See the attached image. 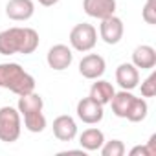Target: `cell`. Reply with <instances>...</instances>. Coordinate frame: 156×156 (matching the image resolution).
<instances>
[{"label":"cell","instance_id":"cell-1","mask_svg":"<svg viewBox=\"0 0 156 156\" xmlns=\"http://www.w3.org/2000/svg\"><path fill=\"white\" fill-rule=\"evenodd\" d=\"M39 48V33L33 28H8L0 31V55H30Z\"/></svg>","mask_w":156,"mask_h":156},{"label":"cell","instance_id":"cell-2","mask_svg":"<svg viewBox=\"0 0 156 156\" xmlns=\"http://www.w3.org/2000/svg\"><path fill=\"white\" fill-rule=\"evenodd\" d=\"M0 88L24 96L35 92V77L19 62H0Z\"/></svg>","mask_w":156,"mask_h":156},{"label":"cell","instance_id":"cell-3","mask_svg":"<svg viewBox=\"0 0 156 156\" xmlns=\"http://www.w3.org/2000/svg\"><path fill=\"white\" fill-rule=\"evenodd\" d=\"M22 132V116L15 107H2L0 108V141L13 143L20 138Z\"/></svg>","mask_w":156,"mask_h":156},{"label":"cell","instance_id":"cell-4","mask_svg":"<svg viewBox=\"0 0 156 156\" xmlns=\"http://www.w3.org/2000/svg\"><path fill=\"white\" fill-rule=\"evenodd\" d=\"M96 44H98V30L92 24L81 22L72 28V31H70V48L72 50L87 53V51L94 50Z\"/></svg>","mask_w":156,"mask_h":156},{"label":"cell","instance_id":"cell-5","mask_svg":"<svg viewBox=\"0 0 156 156\" xmlns=\"http://www.w3.org/2000/svg\"><path fill=\"white\" fill-rule=\"evenodd\" d=\"M105 107L99 105L98 101H94L90 96L88 98H83L77 101V107H75V112H77V118H79L83 123L87 125H98L103 116H105Z\"/></svg>","mask_w":156,"mask_h":156},{"label":"cell","instance_id":"cell-6","mask_svg":"<svg viewBox=\"0 0 156 156\" xmlns=\"http://www.w3.org/2000/svg\"><path fill=\"white\" fill-rule=\"evenodd\" d=\"M123 33H125L123 20L116 15H110V17L103 19L101 24H99V37L103 39V42H107L110 46L118 44L123 39Z\"/></svg>","mask_w":156,"mask_h":156},{"label":"cell","instance_id":"cell-7","mask_svg":"<svg viewBox=\"0 0 156 156\" xmlns=\"http://www.w3.org/2000/svg\"><path fill=\"white\" fill-rule=\"evenodd\" d=\"M73 61V51L70 46L66 44H55L48 50V55H46V62L51 70L55 72H62L66 68H70Z\"/></svg>","mask_w":156,"mask_h":156},{"label":"cell","instance_id":"cell-8","mask_svg":"<svg viewBox=\"0 0 156 156\" xmlns=\"http://www.w3.org/2000/svg\"><path fill=\"white\" fill-rule=\"evenodd\" d=\"M107 70V62L99 53H87L81 61H79V73L85 79H99Z\"/></svg>","mask_w":156,"mask_h":156},{"label":"cell","instance_id":"cell-9","mask_svg":"<svg viewBox=\"0 0 156 156\" xmlns=\"http://www.w3.org/2000/svg\"><path fill=\"white\" fill-rule=\"evenodd\" d=\"M116 83L121 90H134L140 87V70L132 62H121L116 68Z\"/></svg>","mask_w":156,"mask_h":156},{"label":"cell","instance_id":"cell-10","mask_svg":"<svg viewBox=\"0 0 156 156\" xmlns=\"http://www.w3.org/2000/svg\"><path fill=\"white\" fill-rule=\"evenodd\" d=\"M33 13H35L33 0H9L6 4L8 19H11L15 22H26L33 17Z\"/></svg>","mask_w":156,"mask_h":156},{"label":"cell","instance_id":"cell-11","mask_svg":"<svg viewBox=\"0 0 156 156\" xmlns=\"http://www.w3.org/2000/svg\"><path fill=\"white\" fill-rule=\"evenodd\" d=\"M53 136L59 140V141H72L75 136H77V123L72 116L68 114H61L53 119Z\"/></svg>","mask_w":156,"mask_h":156},{"label":"cell","instance_id":"cell-12","mask_svg":"<svg viewBox=\"0 0 156 156\" xmlns=\"http://www.w3.org/2000/svg\"><path fill=\"white\" fill-rule=\"evenodd\" d=\"M83 9L88 17L103 20L116 15V0H83Z\"/></svg>","mask_w":156,"mask_h":156},{"label":"cell","instance_id":"cell-13","mask_svg":"<svg viewBox=\"0 0 156 156\" xmlns=\"http://www.w3.org/2000/svg\"><path fill=\"white\" fill-rule=\"evenodd\" d=\"M132 64L138 70H152L156 66V50L149 44H141L132 51Z\"/></svg>","mask_w":156,"mask_h":156},{"label":"cell","instance_id":"cell-14","mask_svg":"<svg viewBox=\"0 0 156 156\" xmlns=\"http://www.w3.org/2000/svg\"><path fill=\"white\" fill-rule=\"evenodd\" d=\"M96 83L90 87V98L94 99V101H98L99 105H108L110 103V99L114 98V94H116V90H114V87H112V83H108V81H105V79H94Z\"/></svg>","mask_w":156,"mask_h":156},{"label":"cell","instance_id":"cell-15","mask_svg":"<svg viewBox=\"0 0 156 156\" xmlns=\"http://www.w3.org/2000/svg\"><path fill=\"white\" fill-rule=\"evenodd\" d=\"M103 143H105V134H103V130H99V129H96V127H90V129L83 130L81 136H79V145H81V149H85L87 152L99 151Z\"/></svg>","mask_w":156,"mask_h":156},{"label":"cell","instance_id":"cell-16","mask_svg":"<svg viewBox=\"0 0 156 156\" xmlns=\"http://www.w3.org/2000/svg\"><path fill=\"white\" fill-rule=\"evenodd\" d=\"M134 94L130 92V90H119V92H116L114 94V98L110 99V107H112V112H114V116H118V118H127V112H129V108H130V105H132V101H134Z\"/></svg>","mask_w":156,"mask_h":156},{"label":"cell","instance_id":"cell-17","mask_svg":"<svg viewBox=\"0 0 156 156\" xmlns=\"http://www.w3.org/2000/svg\"><path fill=\"white\" fill-rule=\"evenodd\" d=\"M44 108V99L35 94V92H30V94H24V96H19V103H17V110L20 112V116L24 114H30V112H41Z\"/></svg>","mask_w":156,"mask_h":156},{"label":"cell","instance_id":"cell-18","mask_svg":"<svg viewBox=\"0 0 156 156\" xmlns=\"http://www.w3.org/2000/svg\"><path fill=\"white\" fill-rule=\"evenodd\" d=\"M147 114H149V105H147L145 98H134L125 119H129L132 123H140V121H143L147 118Z\"/></svg>","mask_w":156,"mask_h":156},{"label":"cell","instance_id":"cell-19","mask_svg":"<svg viewBox=\"0 0 156 156\" xmlns=\"http://www.w3.org/2000/svg\"><path fill=\"white\" fill-rule=\"evenodd\" d=\"M22 119H24V127H26V130H30V132H33V134L42 132V130L46 129V125H48L46 116L42 114V110H41V112H30V114H24Z\"/></svg>","mask_w":156,"mask_h":156},{"label":"cell","instance_id":"cell-20","mask_svg":"<svg viewBox=\"0 0 156 156\" xmlns=\"http://www.w3.org/2000/svg\"><path fill=\"white\" fill-rule=\"evenodd\" d=\"M101 154L103 156H123L125 154V143L121 140H105V143L101 145Z\"/></svg>","mask_w":156,"mask_h":156},{"label":"cell","instance_id":"cell-21","mask_svg":"<svg viewBox=\"0 0 156 156\" xmlns=\"http://www.w3.org/2000/svg\"><path fill=\"white\" fill-rule=\"evenodd\" d=\"M141 96L143 98H154L156 96V73L151 72L145 79L141 81Z\"/></svg>","mask_w":156,"mask_h":156},{"label":"cell","instance_id":"cell-22","mask_svg":"<svg viewBox=\"0 0 156 156\" xmlns=\"http://www.w3.org/2000/svg\"><path fill=\"white\" fill-rule=\"evenodd\" d=\"M141 17L147 24L151 26L156 24V0H147L143 6V11H141Z\"/></svg>","mask_w":156,"mask_h":156},{"label":"cell","instance_id":"cell-23","mask_svg":"<svg viewBox=\"0 0 156 156\" xmlns=\"http://www.w3.org/2000/svg\"><path fill=\"white\" fill-rule=\"evenodd\" d=\"M129 154L130 156H151V151L147 149V145H136V147L130 149Z\"/></svg>","mask_w":156,"mask_h":156},{"label":"cell","instance_id":"cell-24","mask_svg":"<svg viewBox=\"0 0 156 156\" xmlns=\"http://www.w3.org/2000/svg\"><path fill=\"white\" fill-rule=\"evenodd\" d=\"M145 145H147V149L151 151V156H156V134H152Z\"/></svg>","mask_w":156,"mask_h":156},{"label":"cell","instance_id":"cell-25","mask_svg":"<svg viewBox=\"0 0 156 156\" xmlns=\"http://www.w3.org/2000/svg\"><path fill=\"white\" fill-rule=\"evenodd\" d=\"M37 2L41 4V6H44V8H51V6H55L59 0H37Z\"/></svg>","mask_w":156,"mask_h":156}]
</instances>
